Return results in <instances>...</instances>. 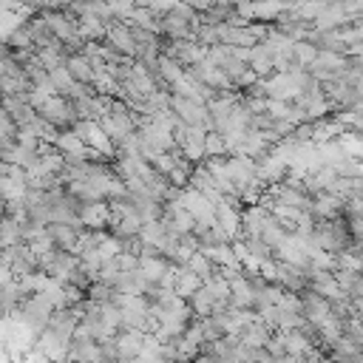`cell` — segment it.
<instances>
[{"instance_id":"27","label":"cell","mask_w":363,"mask_h":363,"mask_svg":"<svg viewBox=\"0 0 363 363\" xmlns=\"http://www.w3.org/2000/svg\"><path fill=\"white\" fill-rule=\"evenodd\" d=\"M31 130H34V136L40 139V142H45V145H54V136H57V128L51 125V122H45L40 113L34 116V122H31Z\"/></svg>"},{"instance_id":"21","label":"cell","mask_w":363,"mask_h":363,"mask_svg":"<svg viewBox=\"0 0 363 363\" xmlns=\"http://www.w3.org/2000/svg\"><path fill=\"white\" fill-rule=\"evenodd\" d=\"M187 303H190V312H193L196 318H204V315H210V312H213V303H216V301H213L210 289L201 284V286L187 298Z\"/></svg>"},{"instance_id":"22","label":"cell","mask_w":363,"mask_h":363,"mask_svg":"<svg viewBox=\"0 0 363 363\" xmlns=\"http://www.w3.org/2000/svg\"><path fill=\"white\" fill-rule=\"evenodd\" d=\"M184 267H187L190 272H196L201 281H207V278L216 272V264H213V261H210V258H207L201 250H196V252H193V255L184 261Z\"/></svg>"},{"instance_id":"16","label":"cell","mask_w":363,"mask_h":363,"mask_svg":"<svg viewBox=\"0 0 363 363\" xmlns=\"http://www.w3.org/2000/svg\"><path fill=\"white\" fill-rule=\"evenodd\" d=\"M65 68H68V74H71L77 82L91 85L94 68H91V60H88V57H82L79 51H77V54H68V57H65Z\"/></svg>"},{"instance_id":"2","label":"cell","mask_w":363,"mask_h":363,"mask_svg":"<svg viewBox=\"0 0 363 363\" xmlns=\"http://www.w3.org/2000/svg\"><path fill=\"white\" fill-rule=\"evenodd\" d=\"M170 111H173L182 122H187V125H204V128H207V119H210L207 105L199 102V99H193V96L170 94ZM207 130H210V128H207Z\"/></svg>"},{"instance_id":"39","label":"cell","mask_w":363,"mask_h":363,"mask_svg":"<svg viewBox=\"0 0 363 363\" xmlns=\"http://www.w3.org/2000/svg\"><path fill=\"white\" fill-rule=\"evenodd\" d=\"M11 3L14 0H0V9H11Z\"/></svg>"},{"instance_id":"10","label":"cell","mask_w":363,"mask_h":363,"mask_svg":"<svg viewBox=\"0 0 363 363\" xmlns=\"http://www.w3.org/2000/svg\"><path fill=\"white\" fill-rule=\"evenodd\" d=\"M79 230H82V227H71V224H65V221H48V224H45V233L51 235L54 247H60V250H71V252H74V247H77V235H79Z\"/></svg>"},{"instance_id":"13","label":"cell","mask_w":363,"mask_h":363,"mask_svg":"<svg viewBox=\"0 0 363 363\" xmlns=\"http://www.w3.org/2000/svg\"><path fill=\"white\" fill-rule=\"evenodd\" d=\"M281 343H284V352L292 354L295 360H303V352L312 346L309 335H303L301 329H284L281 332Z\"/></svg>"},{"instance_id":"30","label":"cell","mask_w":363,"mask_h":363,"mask_svg":"<svg viewBox=\"0 0 363 363\" xmlns=\"http://www.w3.org/2000/svg\"><path fill=\"white\" fill-rule=\"evenodd\" d=\"M119 250H122V238H116L113 233H105V238L96 244V252H99L102 261H105V258H113Z\"/></svg>"},{"instance_id":"19","label":"cell","mask_w":363,"mask_h":363,"mask_svg":"<svg viewBox=\"0 0 363 363\" xmlns=\"http://www.w3.org/2000/svg\"><path fill=\"white\" fill-rule=\"evenodd\" d=\"M167 264H170V261H167L164 255H139V264H136V267L142 269V275H145L150 284H156L159 275L167 269Z\"/></svg>"},{"instance_id":"8","label":"cell","mask_w":363,"mask_h":363,"mask_svg":"<svg viewBox=\"0 0 363 363\" xmlns=\"http://www.w3.org/2000/svg\"><path fill=\"white\" fill-rule=\"evenodd\" d=\"M142 337H145L142 329H119V332L113 335L119 360H136V354H139V349H142Z\"/></svg>"},{"instance_id":"5","label":"cell","mask_w":363,"mask_h":363,"mask_svg":"<svg viewBox=\"0 0 363 363\" xmlns=\"http://www.w3.org/2000/svg\"><path fill=\"white\" fill-rule=\"evenodd\" d=\"M96 122H99V128L105 130V136L113 142V147H116V145H119V142L133 130L130 111H125V113H111V111H108V113H102Z\"/></svg>"},{"instance_id":"9","label":"cell","mask_w":363,"mask_h":363,"mask_svg":"<svg viewBox=\"0 0 363 363\" xmlns=\"http://www.w3.org/2000/svg\"><path fill=\"white\" fill-rule=\"evenodd\" d=\"M227 303L233 309H252V286H250V278L244 272L230 278V298H227Z\"/></svg>"},{"instance_id":"3","label":"cell","mask_w":363,"mask_h":363,"mask_svg":"<svg viewBox=\"0 0 363 363\" xmlns=\"http://www.w3.org/2000/svg\"><path fill=\"white\" fill-rule=\"evenodd\" d=\"M82 227H91V230H108V221H111V204L108 199H91V201H82L79 210H77Z\"/></svg>"},{"instance_id":"29","label":"cell","mask_w":363,"mask_h":363,"mask_svg":"<svg viewBox=\"0 0 363 363\" xmlns=\"http://www.w3.org/2000/svg\"><path fill=\"white\" fill-rule=\"evenodd\" d=\"M201 145H204V156H227V150H224V139H221L218 130H207Z\"/></svg>"},{"instance_id":"32","label":"cell","mask_w":363,"mask_h":363,"mask_svg":"<svg viewBox=\"0 0 363 363\" xmlns=\"http://www.w3.org/2000/svg\"><path fill=\"white\" fill-rule=\"evenodd\" d=\"M218 68H221V71H224V74H227V77H230V82H235V79H238V77H241V74H244V68H247V62H244V60H238V57H233V54H230V57H227V60H224V62H221V65H218Z\"/></svg>"},{"instance_id":"40","label":"cell","mask_w":363,"mask_h":363,"mask_svg":"<svg viewBox=\"0 0 363 363\" xmlns=\"http://www.w3.org/2000/svg\"><path fill=\"white\" fill-rule=\"evenodd\" d=\"M153 0H133V6H150Z\"/></svg>"},{"instance_id":"38","label":"cell","mask_w":363,"mask_h":363,"mask_svg":"<svg viewBox=\"0 0 363 363\" xmlns=\"http://www.w3.org/2000/svg\"><path fill=\"white\" fill-rule=\"evenodd\" d=\"M3 216H6V199L0 196V218H3Z\"/></svg>"},{"instance_id":"12","label":"cell","mask_w":363,"mask_h":363,"mask_svg":"<svg viewBox=\"0 0 363 363\" xmlns=\"http://www.w3.org/2000/svg\"><path fill=\"white\" fill-rule=\"evenodd\" d=\"M54 147H57L62 156H85V150H88V145H85L71 128L57 130V136H54Z\"/></svg>"},{"instance_id":"17","label":"cell","mask_w":363,"mask_h":363,"mask_svg":"<svg viewBox=\"0 0 363 363\" xmlns=\"http://www.w3.org/2000/svg\"><path fill=\"white\" fill-rule=\"evenodd\" d=\"M105 28L108 26L94 14H79L77 17V34L82 40H105Z\"/></svg>"},{"instance_id":"31","label":"cell","mask_w":363,"mask_h":363,"mask_svg":"<svg viewBox=\"0 0 363 363\" xmlns=\"http://www.w3.org/2000/svg\"><path fill=\"white\" fill-rule=\"evenodd\" d=\"M119 272H122V269H119V264H116V258H105V261L99 264V269H96V278L113 286V281L119 278Z\"/></svg>"},{"instance_id":"35","label":"cell","mask_w":363,"mask_h":363,"mask_svg":"<svg viewBox=\"0 0 363 363\" xmlns=\"http://www.w3.org/2000/svg\"><path fill=\"white\" fill-rule=\"evenodd\" d=\"M108 6H111L113 20H128L133 11V0H108Z\"/></svg>"},{"instance_id":"6","label":"cell","mask_w":363,"mask_h":363,"mask_svg":"<svg viewBox=\"0 0 363 363\" xmlns=\"http://www.w3.org/2000/svg\"><path fill=\"white\" fill-rule=\"evenodd\" d=\"M309 210H312L315 218H337V216H343V199L329 193V190H320V193L312 196Z\"/></svg>"},{"instance_id":"7","label":"cell","mask_w":363,"mask_h":363,"mask_svg":"<svg viewBox=\"0 0 363 363\" xmlns=\"http://www.w3.org/2000/svg\"><path fill=\"white\" fill-rule=\"evenodd\" d=\"M0 108H3L17 125H31L34 116H37V111L26 102V96H17V94H6V96H0Z\"/></svg>"},{"instance_id":"14","label":"cell","mask_w":363,"mask_h":363,"mask_svg":"<svg viewBox=\"0 0 363 363\" xmlns=\"http://www.w3.org/2000/svg\"><path fill=\"white\" fill-rule=\"evenodd\" d=\"M332 275H335L337 286H340L349 298L363 295V275H360L357 269H340V267H335V269H332Z\"/></svg>"},{"instance_id":"28","label":"cell","mask_w":363,"mask_h":363,"mask_svg":"<svg viewBox=\"0 0 363 363\" xmlns=\"http://www.w3.org/2000/svg\"><path fill=\"white\" fill-rule=\"evenodd\" d=\"M244 244H247V250H250V255H252V258H258V261L272 258V247H269L261 235H247V238H244Z\"/></svg>"},{"instance_id":"20","label":"cell","mask_w":363,"mask_h":363,"mask_svg":"<svg viewBox=\"0 0 363 363\" xmlns=\"http://www.w3.org/2000/svg\"><path fill=\"white\" fill-rule=\"evenodd\" d=\"M3 40H6V45H9L11 51H28V54H34V51H37L34 40H31V34L26 31V26H23V23H20L17 28H11Z\"/></svg>"},{"instance_id":"34","label":"cell","mask_w":363,"mask_h":363,"mask_svg":"<svg viewBox=\"0 0 363 363\" xmlns=\"http://www.w3.org/2000/svg\"><path fill=\"white\" fill-rule=\"evenodd\" d=\"M264 349H267V354H269L272 360H281V357L286 354V352H284V343H281V332H272V335L267 337Z\"/></svg>"},{"instance_id":"1","label":"cell","mask_w":363,"mask_h":363,"mask_svg":"<svg viewBox=\"0 0 363 363\" xmlns=\"http://www.w3.org/2000/svg\"><path fill=\"white\" fill-rule=\"evenodd\" d=\"M37 113H40L45 122H51L57 130H65V128H71V125L79 119L77 111H74V105H71V99L62 96V94H51V96L37 108Z\"/></svg>"},{"instance_id":"36","label":"cell","mask_w":363,"mask_h":363,"mask_svg":"<svg viewBox=\"0 0 363 363\" xmlns=\"http://www.w3.org/2000/svg\"><path fill=\"white\" fill-rule=\"evenodd\" d=\"M6 176L14 179V182H20V184H26V167H20V164H9Z\"/></svg>"},{"instance_id":"18","label":"cell","mask_w":363,"mask_h":363,"mask_svg":"<svg viewBox=\"0 0 363 363\" xmlns=\"http://www.w3.org/2000/svg\"><path fill=\"white\" fill-rule=\"evenodd\" d=\"M130 26H139V28H147V31H156L159 34V14L150 9V6H133L130 17L125 20Z\"/></svg>"},{"instance_id":"23","label":"cell","mask_w":363,"mask_h":363,"mask_svg":"<svg viewBox=\"0 0 363 363\" xmlns=\"http://www.w3.org/2000/svg\"><path fill=\"white\" fill-rule=\"evenodd\" d=\"M156 71H159V77L170 85V82H176V79L182 77V62H176V60L167 57V54H159V57H156Z\"/></svg>"},{"instance_id":"33","label":"cell","mask_w":363,"mask_h":363,"mask_svg":"<svg viewBox=\"0 0 363 363\" xmlns=\"http://www.w3.org/2000/svg\"><path fill=\"white\" fill-rule=\"evenodd\" d=\"M26 244H28V250H31L34 255H45V252L54 250V241H51L48 233H43V235H37V238H31V241H26Z\"/></svg>"},{"instance_id":"24","label":"cell","mask_w":363,"mask_h":363,"mask_svg":"<svg viewBox=\"0 0 363 363\" xmlns=\"http://www.w3.org/2000/svg\"><path fill=\"white\" fill-rule=\"evenodd\" d=\"M278 11H284V0H252V20L269 23Z\"/></svg>"},{"instance_id":"37","label":"cell","mask_w":363,"mask_h":363,"mask_svg":"<svg viewBox=\"0 0 363 363\" xmlns=\"http://www.w3.org/2000/svg\"><path fill=\"white\" fill-rule=\"evenodd\" d=\"M182 3H187V6L196 9V11H204L207 6H213V0H182Z\"/></svg>"},{"instance_id":"15","label":"cell","mask_w":363,"mask_h":363,"mask_svg":"<svg viewBox=\"0 0 363 363\" xmlns=\"http://www.w3.org/2000/svg\"><path fill=\"white\" fill-rule=\"evenodd\" d=\"M199 286H201V278H199L196 272H190V269H187L184 264H179V267H176V281H173V292H176L179 298H184V301H187V298H190V295H193V292H196Z\"/></svg>"},{"instance_id":"25","label":"cell","mask_w":363,"mask_h":363,"mask_svg":"<svg viewBox=\"0 0 363 363\" xmlns=\"http://www.w3.org/2000/svg\"><path fill=\"white\" fill-rule=\"evenodd\" d=\"M315 54H318V48H315L309 40H295V43H292V62H295L298 68H306V65L315 60Z\"/></svg>"},{"instance_id":"11","label":"cell","mask_w":363,"mask_h":363,"mask_svg":"<svg viewBox=\"0 0 363 363\" xmlns=\"http://www.w3.org/2000/svg\"><path fill=\"white\" fill-rule=\"evenodd\" d=\"M247 65L252 68L255 77H269V74H272V51L267 48V43L250 45V60H247Z\"/></svg>"},{"instance_id":"26","label":"cell","mask_w":363,"mask_h":363,"mask_svg":"<svg viewBox=\"0 0 363 363\" xmlns=\"http://www.w3.org/2000/svg\"><path fill=\"white\" fill-rule=\"evenodd\" d=\"M48 79H51V85H54V91H57V94H65V91L74 85V77L68 74V68H65V65L48 68Z\"/></svg>"},{"instance_id":"4","label":"cell","mask_w":363,"mask_h":363,"mask_svg":"<svg viewBox=\"0 0 363 363\" xmlns=\"http://www.w3.org/2000/svg\"><path fill=\"white\" fill-rule=\"evenodd\" d=\"M159 37L162 40H193V23H187L184 17L167 9L159 14Z\"/></svg>"}]
</instances>
